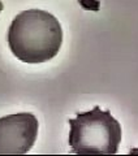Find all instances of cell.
I'll use <instances>...</instances> for the list:
<instances>
[{"mask_svg": "<svg viewBox=\"0 0 138 156\" xmlns=\"http://www.w3.org/2000/svg\"><path fill=\"white\" fill-rule=\"evenodd\" d=\"M78 3L85 8V9H89V11H94L96 12L99 9V2L98 0H78Z\"/></svg>", "mask_w": 138, "mask_h": 156, "instance_id": "obj_4", "label": "cell"}, {"mask_svg": "<svg viewBox=\"0 0 138 156\" xmlns=\"http://www.w3.org/2000/svg\"><path fill=\"white\" fill-rule=\"evenodd\" d=\"M69 146L78 155H115L121 142V125L110 111L95 105L69 120Z\"/></svg>", "mask_w": 138, "mask_h": 156, "instance_id": "obj_2", "label": "cell"}, {"mask_svg": "<svg viewBox=\"0 0 138 156\" xmlns=\"http://www.w3.org/2000/svg\"><path fill=\"white\" fill-rule=\"evenodd\" d=\"M38 120L33 113L9 115L0 119V155L27 154L38 135Z\"/></svg>", "mask_w": 138, "mask_h": 156, "instance_id": "obj_3", "label": "cell"}, {"mask_svg": "<svg viewBox=\"0 0 138 156\" xmlns=\"http://www.w3.org/2000/svg\"><path fill=\"white\" fill-rule=\"evenodd\" d=\"M3 8H4V5H3L2 0H0V13H2V11H3Z\"/></svg>", "mask_w": 138, "mask_h": 156, "instance_id": "obj_5", "label": "cell"}, {"mask_svg": "<svg viewBox=\"0 0 138 156\" xmlns=\"http://www.w3.org/2000/svg\"><path fill=\"white\" fill-rule=\"evenodd\" d=\"M63 43L61 25L53 14L42 9H27L13 18L8 30V44L22 62L41 64L55 57Z\"/></svg>", "mask_w": 138, "mask_h": 156, "instance_id": "obj_1", "label": "cell"}]
</instances>
